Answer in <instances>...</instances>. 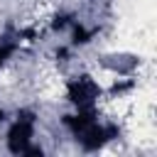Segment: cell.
<instances>
[{
	"mask_svg": "<svg viewBox=\"0 0 157 157\" xmlns=\"http://www.w3.org/2000/svg\"><path fill=\"white\" fill-rule=\"evenodd\" d=\"M7 130H5V150L10 155H25V150L39 140L37 128H39V113L29 105H22L15 110L12 118H7Z\"/></svg>",
	"mask_w": 157,
	"mask_h": 157,
	"instance_id": "6da1fadb",
	"label": "cell"
},
{
	"mask_svg": "<svg viewBox=\"0 0 157 157\" xmlns=\"http://www.w3.org/2000/svg\"><path fill=\"white\" fill-rule=\"evenodd\" d=\"M103 98V83L91 71H78L64 78V101L71 108H98Z\"/></svg>",
	"mask_w": 157,
	"mask_h": 157,
	"instance_id": "7a4b0ae2",
	"label": "cell"
},
{
	"mask_svg": "<svg viewBox=\"0 0 157 157\" xmlns=\"http://www.w3.org/2000/svg\"><path fill=\"white\" fill-rule=\"evenodd\" d=\"M96 2H110V0H96Z\"/></svg>",
	"mask_w": 157,
	"mask_h": 157,
	"instance_id": "3957f363",
	"label": "cell"
}]
</instances>
